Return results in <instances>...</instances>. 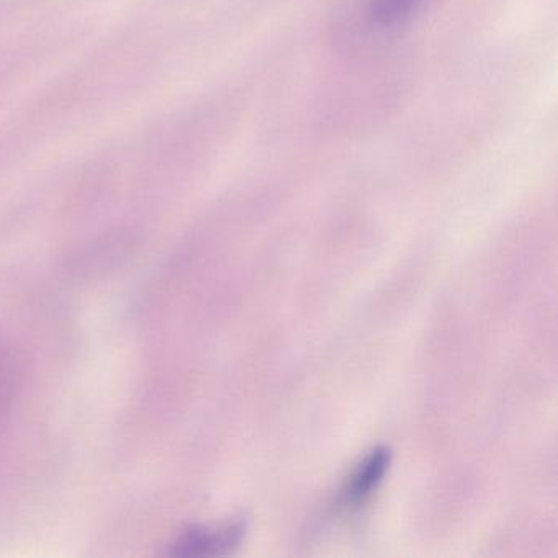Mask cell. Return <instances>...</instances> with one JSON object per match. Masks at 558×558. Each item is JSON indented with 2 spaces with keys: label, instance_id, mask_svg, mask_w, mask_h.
I'll return each mask as SVG.
<instances>
[{
  "label": "cell",
  "instance_id": "obj_2",
  "mask_svg": "<svg viewBox=\"0 0 558 558\" xmlns=\"http://www.w3.org/2000/svg\"><path fill=\"white\" fill-rule=\"evenodd\" d=\"M391 463V450L387 447H377L372 450L361 465L351 473L344 488H342L339 502L344 508H357L368 496L377 489L384 476L387 475Z\"/></svg>",
  "mask_w": 558,
  "mask_h": 558
},
{
  "label": "cell",
  "instance_id": "obj_1",
  "mask_svg": "<svg viewBox=\"0 0 558 558\" xmlns=\"http://www.w3.org/2000/svg\"><path fill=\"white\" fill-rule=\"evenodd\" d=\"M244 534H246V524L243 521L233 522L217 531L194 525L171 545L169 554L174 557L230 554L234 548L240 547Z\"/></svg>",
  "mask_w": 558,
  "mask_h": 558
},
{
  "label": "cell",
  "instance_id": "obj_3",
  "mask_svg": "<svg viewBox=\"0 0 558 558\" xmlns=\"http://www.w3.org/2000/svg\"><path fill=\"white\" fill-rule=\"evenodd\" d=\"M423 4L424 0H367V15L378 27H398Z\"/></svg>",
  "mask_w": 558,
  "mask_h": 558
}]
</instances>
